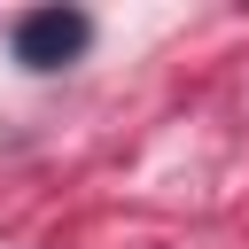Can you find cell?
Instances as JSON below:
<instances>
[{
  "mask_svg": "<svg viewBox=\"0 0 249 249\" xmlns=\"http://www.w3.org/2000/svg\"><path fill=\"white\" fill-rule=\"evenodd\" d=\"M86 16L78 8H31L23 23H16V62H31V70H62L78 47H86Z\"/></svg>",
  "mask_w": 249,
  "mask_h": 249,
  "instance_id": "obj_1",
  "label": "cell"
}]
</instances>
